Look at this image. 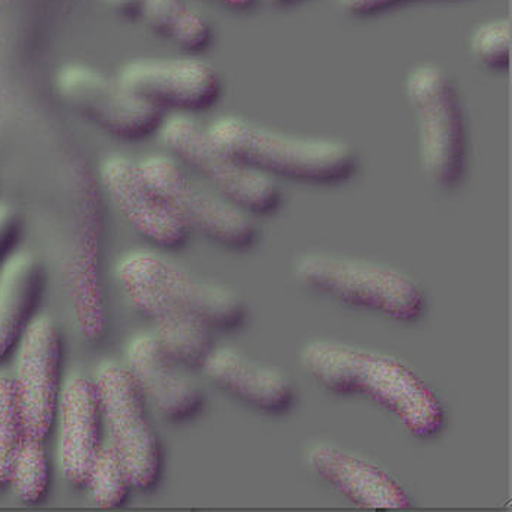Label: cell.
Here are the masks:
<instances>
[{
    "mask_svg": "<svg viewBox=\"0 0 512 512\" xmlns=\"http://www.w3.org/2000/svg\"><path fill=\"white\" fill-rule=\"evenodd\" d=\"M300 363L325 390L374 401L417 438H435L444 429V407L434 391L395 357L340 341L314 340L303 346Z\"/></svg>",
    "mask_w": 512,
    "mask_h": 512,
    "instance_id": "obj_1",
    "label": "cell"
},
{
    "mask_svg": "<svg viewBox=\"0 0 512 512\" xmlns=\"http://www.w3.org/2000/svg\"><path fill=\"white\" fill-rule=\"evenodd\" d=\"M207 131L227 153L273 179L335 185L359 167L355 148L341 139L286 134L239 116H221Z\"/></svg>",
    "mask_w": 512,
    "mask_h": 512,
    "instance_id": "obj_2",
    "label": "cell"
},
{
    "mask_svg": "<svg viewBox=\"0 0 512 512\" xmlns=\"http://www.w3.org/2000/svg\"><path fill=\"white\" fill-rule=\"evenodd\" d=\"M295 276L312 292L394 321L413 322L425 314V295L412 278L368 259L311 252L297 259Z\"/></svg>",
    "mask_w": 512,
    "mask_h": 512,
    "instance_id": "obj_3",
    "label": "cell"
},
{
    "mask_svg": "<svg viewBox=\"0 0 512 512\" xmlns=\"http://www.w3.org/2000/svg\"><path fill=\"white\" fill-rule=\"evenodd\" d=\"M404 91L416 116L423 172L439 188L454 189L466 175L469 138L453 79L435 63H419L406 75Z\"/></svg>",
    "mask_w": 512,
    "mask_h": 512,
    "instance_id": "obj_4",
    "label": "cell"
},
{
    "mask_svg": "<svg viewBox=\"0 0 512 512\" xmlns=\"http://www.w3.org/2000/svg\"><path fill=\"white\" fill-rule=\"evenodd\" d=\"M157 134L170 156L246 213L268 216L280 208L283 194L276 180L223 150L191 116H167Z\"/></svg>",
    "mask_w": 512,
    "mask_h": 512,
    "instance_id": "obj_5",
    "label": "cell"
},
{
    "mask_svg": "<svg viewBox=\"0 0 512 512\" xmlns=\"http://www.w3.org/2000/svg\"><path fill=\"white\" fill-rule=\"evenodd\" d=\"M138 164L191 232L197 230L232 251H246L255 245L258 229L251 214L218 194L175 157L150 154Z\"/></svg>",
    "mask_w": 512,
    "mask_h": 512,
    "instance_id": "obj_6",
    "label": "cell"
},
{
    "mask_svg": "<svg viewBox=\"0 0 512 512\" xmlns=\"http://www.w3.org/2000/svg\"><path fill=\"white\" fill-rule=\"evenodd\" d=\"M104 429L125 461L135 489L150 491L160 480L163 450L148 413V403L125 365L106 360L97 366Z\"/></svg>",
    "mask_w": 512,
    "mask_h": 512,
    "instance_id": "obj_7",
    "label": "cell"
},
{
    "mask_svg": "<svg viewBox=\"0 0 512 512\" xmlns=\"http://www.w3.org/2000/svg\"><path fill=\"white\" fill-rule=\"evenodd\" d=\"M56 88L81 118L125 141H141L157 134L164 120L163 112L135 96L118 78L82 63L63 66Z\"/></svg>",
    "mask_w": 512,
    "mask_h": 512,
    "instance_id": "obj_8",
    "label": "cell"
},
{
    "mask_svg": "<svg viewBox=\"0 0 512 512\" xmlns=\"http://www.w3.org/2000/svg\"><path fill=\"white\" fill-rule=\"evenodd\" d=\"M12 376L27 434L46 441L52 434L63 390V340L49 316H36L17 346Z\"/></svg>",
    "mask_w": 512,
    "mask_h": 512,
    "instance_id": "obj_9",
    "label": "cell"
},
{
    "mask_svg": "<svg viewBox=\"0 0 512 512\" xmlns=\"http://www.w3.org/2000/svg\"><path fill=\"white\" fill-rule=\"evenodd\" d=\"M120 82L160 112H204L220 100L221 81L204 60L195 58H145L125 63Z\"/></svg>",
    "mask_w": 512,
    "mask_h": 512,
    "instance_id": "obj_10",
    "label": "cell"
},
{
    "mask_svg": "<svg viewBox=\"0 0 512 512\" xmlns=\"http://www.w3.org/2000/svg\"><path fill=\"white\" fill-rule=\"evenodd\" d=\"M116 276L135 309L150 319L154 335L170 356L189 371L202 369L213 352V328L161 292L144 274L120 259Z\"/></svg>",
    "mask_w": 512,
    "mask_h": 512,
    "instance_id": "obj_11",
    "label": "cell"
},
{
    "mask_svg": "<svg viewBox=\"0 0 512 512\" xmlns=\"http://www.w3.org/2000/svg\"><path fill=\"white\" fill-rule=\"evenodd\" d=\"M100 178L120 214L139 235L161 249L185 245L191 230L145 178L138 161L112 154L101 163Z\"/></svg>",
    "mask_w": 512,
    "mask_h": 512,
    "instance_id": "obj_12",
    "label": "cell"
},
{
    "mask_svg": "<svg viewBox=\"0 0 512 512\" xmlns=\"http://www.w3.org/2000/svg\"><path fill=\"white\" fill-rule=\"evenodd\" d=\"M125 368L148 406L169 422H188L204 409V391L154 333H138L129 340Z\"/></svg>",
    "mask_w": 512,
    "mask_h": 512,
    "instance_id": "obj_13",
    "label": "cell"
},
{
    "mask_svg": "<svg viewBox=\"0 0 512 512\" xmlns=\"http://www.w3.org/2000/svg\"><path fill=\"white\" fill-rule=\"evenodd\" d=\"M123 259L213 330L233 331L245 324L248 306L230 287L197 277L157 252L135 251Z\"/></svg>",
    "mask_w": 512,
    "mask_h": 512,
    "instance_id": "obj_14",
    "label": "cell"
},
{
    "mask_svg": "<svg viewBox=\"0 0 512 512\" xmlns=\"http://www.w3.org/2000/svg\"><path fill=\"white\" fill-rule=\"evenodd\" d=\"M59 466L75 488H87L91 464L103 447V412L96 382L82 375L63 384L58 414Z\"/></svg>",
    "mask_w": 512,
    "mask_h": 512,
    "instance_id": "obj_15",
    "label": "cell"
},
{
    "mask_svg": "<svg viewBox=\"0 0 512 512\" xmlns=\"http://www.w3.org/2000/svg\"><path fill=\"white\" fill-rule=\"evenodd\" d=\"M309 469L327 485L366 510H403L412 499L390 474L331 444H315L306 454Z\"/></svg>",
    "mask_w": 512,
    "mask_h": 512,
    "instance_id": "obj_16",
    "label": "cell"
},
{
    "mask_svg": "<svg viewBox=\"0 0 512 512\" xmlns=\"http://www.w3.org/2000/svg\"><path fill=\"white\" fill-rule=\"evenodd\" d=\"M201 371L221 391L259 412L286 413L295 404V385L289 376L233 347H214Z\"/></svg>",
    "mask_w": 512,
    "mask_h": 512,
    "instance_id": "obj_17",
    "label": "cell"
},
{
    "mask_svg": "<svg viewBox=\"0 0 512 512\" xmlns=\"http://www.w3.org/2000/svg\"><path fill=\"white\" fill-rule=\"evenodd\" d=\"M46 271L36 255L17 251L0 268V362L20 343L36 318Z\"/></svg>",
    "mask_w": 512,
    "mask_h": 512,
    "instance_id": "obj_18",
    "label": "cell"
},
{
    "mask_svg": "<svg viewBox=\"0 0 512 512\" xmlns=\"http://www.w3.org/2000/svg\"><path fill=\"white\" fill-rule=\"evenodd\" d=\"M141 21L189 53L202 52L213 39L208 22L183 0H145Z\"/></svg>",
    "mask_w": 512,
    "mask_h": 512,
    "instance_id": "obj_19",
    "label": "cell"
},
{
    "mask_svg": "<svg viewBox=\"0 0 512 512\" xmlns=\"http://www.w3.org/2000/svg\"><path fill=\"white\" fill-rule=\"evenodd\" d=\"M50 460L44 441L27 435L12 464L9 485L27 505H36L46 498L50 489Z\"/></svg>",
    "mask_w": 512,
    "mask_h": 512,
    "instance_id": "obj_20",
    "label": "cell"
},
{
    "mask_svg": "<svg viewBox=\"0 0 512 512\" xmlns=\"http://www.w3.org/2000/svg\"><path fill=\"white\" fill-rule=\"evenodd\" d=\"M87 488L101 508L120 507L135 489L125 461L109 441L104 442L91 464Z\"/></svg>",
    "mask_w": 512,
    "mask_h": 512,
    "instance_id": "obj_21",
    "label": "cell"
},
{
    "mask_svg": "<svg viewBox=\"0 0 512 512\" xmlns=\"http://www.w3.org/2000/svg\"><path fill=\"white\" fill-rule=\"evenodd\" d=\"M27 435L14 378L0 372V489L9 486L15 455Z\"/></svg>",
    "mask_w": 512,
    "mask_h": 512,
    "instance_id": "obj_22",
    "label": "cell"
},
{
    "mask_svg": "<svg viewBox=\"0 0 512 512\" xmlns=\"http://www.w3.org/2000/svg\"><path fill=\"white\" fill-rule=\"evenodd\" d=\"M511 21L501 18L483 22L474 28L470 50L477 62L486 68L504 71L511 65Z\"/></svg>",
    "mask_w": 512,
    "mask_h": 512,
    "instance_id": "obj_23",
    "label": "cell"
},
{
    "mask_svg": "<svg viewBox=\"0 0 512 512\" xmlns=\"http://www.w3.org/2000/svg\"><path fill=\"white\" fill-rule=\"evenodd\" d=\"M22 235V220L11 205L0 202V268L17 252Z\"/></svg>",
    "mask_w": 512,
    "mask_h": 512,
    "instance_id": "obj_24",
    "label": "cell"
},
{
    "mask_svg": "<svg viewBox=\"0 0 512 512\" xmlns=\"http://www.w3.org/2000/svg\"><path fill=\"white\" fill-rule=\"evenodd\" d=\"M341 8L349 14L365 15L378 14V12L387 11L393 6L403 5V3L413 2V0H338Z\"/></svg>",
    "mask_w": 512,
    "mask_h": 512,
    "instance_id": "obj_25",
    "label": "cell"
},
{
    "mask_svg": "<svg viewBox=\"0 0 512 512\" xmlns=\"http://www.w3.org/2000/svg\"><path fill=\"white\" fill-rule=\"evenodd\" d=\"M107 6L113 12L126 20H141L145 0H106Z\"/></svg>",
    "mask_w": 512,
    "mask_h": 512,
    "instance_id": "obj_26",
    "label": "cell"
},
{
    "mask_svg": "<svg viewBox=\"0 0 512 512\" xmlns=\"http://www.w3.org/2000/svg\"><path fill=\"white\" fill-rule=\"evenodd\" d=\"M214 2L221 3V5L229 6L233 9H248L254 5L255 0H214Z\"/></svg>",
    "mask_w": 512,
    "mask_h": 512,
    "instance_id": "obj_27",
    "label": "cell"
},
{
    "mask_svg": "<svg viewBox=\"0 0 512 512\" xmlns=\"http://www.w3.org/2000/svg\"><path fill=\"white\" fill-rule=\"evenodd\" d=\"M268 2L274 3V5H289V3H295L297 0H268Z\"/></svg>",
    "mask_w": 512,
    "mask_h": 512,
    "instance_id": "obj_28",
    "label": "cell"
}]
</instances>
